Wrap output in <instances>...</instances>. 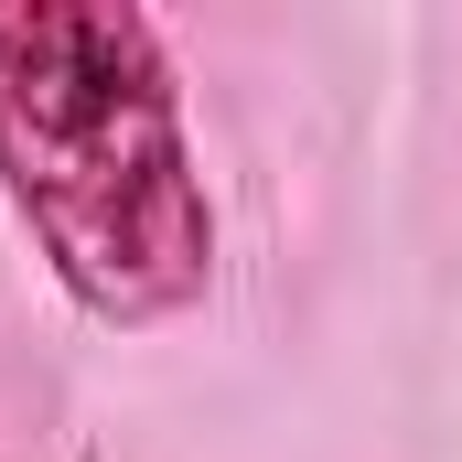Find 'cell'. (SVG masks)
Listing matches in <instances>:
<instances>
[{
	"label": "cell",
	"mask_w": 462,
	"mask_h": 462,
	"mask_svg": "<svg viewBox=\"0 0 462 462\" xmlns=\"http://www.w3.org/2000/svg\"><path fill=\"white\" fill-rule=\"evenodd\" d=\"M0 194L87 323H172L216 280V205L183 129V76L140 11H0Z\"/></svg>",
	"instance_id": "1"
}]
</instances>
